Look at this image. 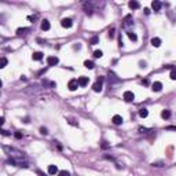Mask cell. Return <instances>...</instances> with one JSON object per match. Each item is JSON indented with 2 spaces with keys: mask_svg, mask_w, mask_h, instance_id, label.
<instances>
[{
  "mask_svg": "<svg viewBox=\"0 0 176 176\" xmlns=\"http://www.w3.org/2000/svg\"><path fill=\"white\" fill-rule=\"evenodd\" d=\"M6 151V154L10 157V160H15V161H26V155L25 153H22L21 150L15 147H11V146H4L3 147Z\"/></svg>",
  "mask_w": 176,
  "mask_h": 176,
  "instance_id": "obj_1",
  "label": "cell"
},
{
  "mask_svg": "<svg viewBox=\"0 0 176 176\" xmlns=\"http://www.w3.org/2000/svg\"><path fill=\"white\" fill-rule=\"evenodd\" d=\"M29 28H19L18 30H17V35H19V36H21V35H25V33L26 32H29Z\"/></svg>",
  "mask_w": 176,
  "mask_h": 176,
  "instance_id": "obj_20",
  "label": "cell"
},
{
  "mask_svg": "<svg viewBox=\"0 0 176 176\" xmlns=\"http://www.w3.org/2000/svg\"><path fill=\"white\" fill-rule=\"evenodd\" d=\"M102 55H103V52L100 51V50H96V51H94V56H95V58H102Z\"/></svg>",
  "mask_w": 176,
  "mask_h": 176,
  "instance_id": "obj_23",
  "label": "cell"
},
{
  "mask_svg": "<svg viewBox=\"0 0 176 176\" xmlns=\"http://www.w3.org/2000/svg\"><path fill=\"white\" fill-rule=\"evenodd\" d=\"M0 134H2V135H4V136H10V134H8L7 131H4V129H0Z\"/></svg>",
  "mask_w": 176,
  "mask_h": 176,
  "instance_id": "obj_31",
  "label": "cell"
},
{
  "mask_svg": "<svg viewBox=\"0 0 176 176\" xmlns=\"http://www.w3.org/2000/svg\"><path fill=\"white\" fill-rule=\"evenodd\" d=\"M139 116H140L142 118H146V117L149 116V110L146 109V107H142V109L139 110Z\"/></svg>",
  "mask_w": 176,
  "mask_h": 176,
  "instance_id": "obj_14",
  "label": "cell"
},
{
  "mask_svg": "<svg viewBox=\"0 0 176 176\" xmlns=\"http://www.w3.org/2000/svg\"><path fill=\"white\" fill-rule=\"evenodd\" d=\"M127 36L129 37V40H132V41H136V40H138V36L135 35L134 32H128V33H127Z\"/></svg>",
  "mask_w": 176,
  "mask_h": 176,
  "instance_id": "obj_21",
  "label": "cell"
},
{
  "mask_svg": "<svg viewBox=\"0 0 176 176\" xmlns=\"http://www.w3.org/2000/svg\"><path fill=\"white\" fill-rule=\"evenodd\" d=\"M151 46H153V47H160L161 46V39H158V37H153V39H151Z\"/></svg>",
  "mask_w": 176,
  "mask_h": 176,
  "instance_id": "obj_13",
  "label": "cell"
},
{
  "mask_svg": "<svg viewBox=\"0 0 176 176\" xmlns=\"http://www.w3.org/2000/svg\"><path fill=\"white\" fill-rule=\"evenodd\" d=\"M98 41H99V37H98V36H94L92 37V39H91V44H98Z\"/></svg>",
  "mask_w": 176,
  "mask_h": 176,
  "instance_id": "obj_25",
  "label": "cell"
},
{
  "mask_svg": "<svg viewBox=\"0 0 176 176\" xmlns=\"http://www.w3.org/2000/svg\"><path fill=\"white\" fill-rule=\"evenodd\" d=\"M151 7H153L154 11H160L161 7H162V3H161V2H158V0H154V2L151 3Z\"/></svg>",
  "mask_w": 176,
  "mask_h": 176,
  "instance_id": "obj_10",
  "label": "cell"
},
{
  "mask_svg": "<svg viewBox=\"0 0 176 176\" xmlns=\"http://www.w3.org/2000/svg\"><path fill=\"white\" fill-rule=\"evenodd\" d=\"M123 98H124L125 102H132V100L135 99V95H134V92H132V91H125Z\"/></svg>",
  "mask_w": 176,
  "mask_h": 176,
  "instance_id": "obj_3",
  "label": "cell"
},
{
  "mask_svg": "<svg viewBox=\"0 0 176 176\" xmlns=\"http://www.w3.org/2000/svg\"><path fill=\"white\" fill-rule=\"evenodd\" d=\"M69 124L70 125H74V127H79V123H76L74 120H69Z\"/></svg>",
  "mask_w": 176,
  "mask_h": 176,
  "instance_id": "obj_30",
  "label": "cell"
},
{
  "mask_svg": "<svg viewBox=\"0 0 176 176\" xmlns=\"http://www.w3.org/2000/svg\"><path fill=\"white\" fill-rule=\"evenodd\" d=\"M169 77H171L172 80H176V72H175V69L171 70V74H169Z\"/></svg>",
  "mask_w": 176,
  "mask_h": 176,
  "instance_id": "obj_26",
  "label": "cell"
},
{
  "mask_svg": "<svg viewBox=\"0 0 176 176\" xmlns=\"http://www.w3.org/2000/svg\"><path fill=\"white\" fill-rule=\"evenodd\" d=\"M58 173H59V176H72L69 171H59Z\"/></svg>",
  "mask_w": 176,
  "mask_h": 176,
  "instance_id": "obj_24",
  "label": "cell"
},
{
  "mask_svg": "<svg viewBox=\"0 0 176 176\" xmlns=\"http://www.w3.org/2000/svg\"><path fill=\"white\" fill-rule=\"evenodd\" d=\"M151 90H153L154 92H160V91L162 90V84L160 83V81H154L153 85H151Z\"/></svg>",
  "mask_w": 176,
  "mask_h": 176,
  "instance_id": "obj_8",
  "label": "cell"
},
{
  "mask_svg": "<svg viewBox=\"0 0 176 176\" xmlns=\"http://www.w3.org/2000/svg\"><path fill=\"white\" fill-rule=\"evenodd\" d=\"M50 28H51V25H50V22L47 21V19L41 21V29L43 30H50Z\"/></svg>",
  "mask_w": 176,
  "mask_h": 176,
  "instance_id": "obj_16",
  "label": "cell"
},
{
  "mask_svg": "<svg viewBox=\"0 0 176 176\" xmlns=\"http://www.w3.org/2000/svg\"><path fill=\"white\" fill-rule=\"evenodd\" d=\"M88 81H90V79H88V77H85V76H81V77H79V79H77L79 87H85L87 84H88Z\"/></svg>",
  "mask_w": 176,
  "mask_h": 176,
  "instance_id": "obj_6",
  "label": "cell"
},
{
  "mask_svg": "<svg viewBox=\"0 0 176 176\" xmlns=\"http://www.w3.org/2000/svg\"><path fill=\"white\" fill-rule=\"evenodd\" d=\"M40 132H41L43 135H47V134H48V129H47V128H44V127H43V128H40Z\"/></svg>",
  "mask_w": 176,
  "mask_h": 176,
  "instance_id": "obj_28",
  "label": "cell"
},
{
  "mask_svg": "<svg viewBox=\"0 0 176 176\" xmlns=\"http://www.w3.org/2000/svg\"><path fill=\"white\" fill-rule=\"evenodd\" d=\"M161 117H162V118H169V117H171V110L164 109V110L161 111Z\"/></svg>",
  "mask_w": 176,
  "mask_h": 176,
  "instance_id": "obj_18",
  "label": "cell"
},
{
  "mask_svg": "<svg viewBox=\"0 0 176 176\" xmlns=\"http://www.w3.org/2000/svg\"><path fill=\"white\" fill-rule=\"evenodd\" d=\"M4 124V117H0V127Z\"/></svg>",
  "mask_w": 176,
  "mask_h": 176,
  "instance_id": "obj_35",
  "label": "cell"
},
{
  "mask_svg": "<svg viewBox=\"0 0 176 176\" xmlns=\"http://www.w3.org/2000/svg\"><path fill=\"white\" fill-rule=\"evenodd\" d=\"M28 19H29V21H35V19H37V15H35V17L29 15V17H28Z\"/></svg>",
  "mask_w": 176,
  "mask_h": 176,
  "instance_id": "obj_32",
  "label": "cell"
},
{
  "mask_svg": "<svg viewBox=\"0 0 176 176\" xmlns=\"http://www.w3.org/2000/svg\"><path fill=\"white\" fill-rule=\"evenodd\" d=\"M114 32H116V29H114V28H111L109 30V37H110V39H113V37H114Z\"/></svg>",
  "mask_w": 176,
  "mask_h": 176,
  "instance_id": "obj_27",
  "label": "cell"
},
{
  "mask_svg": "<svg viewBox=\"0 0 176 176\" xmlns=\"http://www.w3.org/2000/svg\"><path fill=\"white\" fill-rule=\"evenodd\" d=\"M111 121H113V124L120 125V124H123V117H121V116H118V114H116V116H113Z\"/></svg>",
  "mask_w": 176,
  "mask_h": 176,
  "instance_id": "obj_11",
  "label": "cell"
},
{
  "mask_svg": "<svg viewBox=\"0 0 176 176\" xmlns=\"http://www.w3.org/2000/svg\"><path fill=\"white\" fill-rule=\"evenodd\" d=\"M2 85H3V81H2V80H0V87H2Z\"/></svg>",
  "mask_w": 176,
  "mask_h": 176,
  "instance_id": "obj_39",
  "label": "cell"
},
{
  "mask_svg": "<svg viewBox=\"0 0 176 176\" xmlns=\"http://www.w3.org/2000/svg\"><path fill=\"white\" fill-rule=\"evenodd\" d=\"M144 12H146V14L149 15V14H150V10H149V8H144Z\"/></svg>",
  "mask_w": 176,
  "mask_h": 176,
  "instance_id": "obj_38",
  "label": "cell"
},
{
  "mask_svg": "<svg viewBox=\"0 0 176 176\" xmlns=\"http://www.w3.org/2000/svg\"><path fill=\"white\" fill-rule=\"evenodd\" d=\"M58 62H59V59L56 58V56H48V58H47V63H48V66H55Z\"/></svg>",
  "mask_w": 176,
  "mask_h": 176,
  "instance_id": "obj_7",
  "label": "cell"
},
{
  "mask_svg": "<svg viewBox=\"0 0 176 176\" xmlns=\"http://www.w3.org/2000/svg\"><path fill=\"white\" fill-rule=\"evenodd\" d=\"M153 167H162V162H153Z\"/></svg>",
  "mask_w": 176,
  "mask_h": 176,
  "instance_id": "obj_34",
  "label": "cell"
},
{
  "mask_svg": "<svg viewBox=\"0 0 176 176\" xmlns=\"http://www.w3.org/2000/svg\"><path fill=\"white\" fill-rule=\"evenodd\" d=\"M102 147H103V149H107V147H109V144H106V142H103V143H102Z\"/></svg>",
  "mask_w": 176,
  "mask_h": 176,
  "instance_id": "obj_36",
  "label": "cell"
},
{
  "mask_svg": "<svg viewBox=\"0 0 176 176\" xmlns=\"http://www.w3.org/2000/svg\"><path fill=\"white\" fill-rule=\"evenodd\" d=\"M14 136L17 138V139H22V132H15Z\"/></svg>",
  "mask_w": 176,
  "mask_h": 176,
  "instance_id": "obj_29",
  "label": "cell"
},
{
  "mask_svg": "<svg viewBox=\"0 0 176 176\" xmlns=\"http://www.w3.org/2000/svg\"><path fill=\"white\" fill-rule=\"evenodd\" d=\"M48 173L50 175L58 173V168H56V165H50V167H48Z\"/></svg>",
  "mask_w": 176,
  "mask_h": 176,
  "instance_id": "obj_15",
  "label": "cell"
},
{
  "mask_svg": "<svg viewBox=\"0 0 176 176\" xmlns=\"http://www.w3.org/2000/svg\"><path fill=\"white\" fill-rule=\"evenodd\" d=\"M84 66H85L87 69H94V66H95V65H94L92 61H85V62H84Z\"/></svg>",
  "mask_w": 176,
  "mask_h": 176,
  "instance_id": "obj_22",
  "label": "cell"
},
{
  "mask_svg": "<svg viewBox=\"0 0 176 176\" xmlns=\"http://www.w3.org/2000/svg\"><path fill=\"white\" fill-rule=\"evenodd\" d=\"M103 81H105V77H103V76H99V77H98L96 83L92 85V90L95 91V92H100V91H102V84H103Z\"/></svg>",
  "mask_w": 176,
  "mask_h": 176,
  "instance_id": "obj_2",
  "label": "cell"
},
{
  "mask_svg": "<svg viewBox=\"0 0 176 176\" xmlns=\"http://www.w3.org/2000/svg\"><path fill=\"white\" fill-rule=\"evenodd\" d=\"M61 25H62L63 28L69 29V28H72V26H73V21L70 18H63L62 21H61Z\"/></svg>",
  "mask_w": 176,
  "mask_h": 176,
  "instance_id": "obj_5",
  "label": "cell"
},
{
  "mask_svg": "<svg viewBox=\"0 0 176 176\" xmlns=\"http://www.w3.org/2000/svg\"><path fill=\"white\" fill-rule=\"evenodd\" d=\"M123 22H124L123 25L125 26V28H127V26H129V25H132V23H134V22H132V15H131V14L125 15V18H124Z\"/></svg>",
  "mask_w": 176,
  "mask_h": 176,
  "instance_id": "obj_9",
  "label": "cell"
},
{
  "mask_svg": "<svg viewBox=\"0 0 176 176\" xmlns=\"http://www.w3.org/2000/svg\"><path fill=\"white\" fill-rule=\"evenodd\" d=\"M142 84H144V85H147V84H149V80L146 79V80H143V81H142Z\"/></svg>",
  "mask_w": 176,
  "mask_h": 176,
  "instance_id": "obj_37",
  "label": "cell"
},
{
  "mask_svg": "<svg viewBox=\"0 0 176 176\" xmlns=\"http://www.w3.org/2000/svg\"><path fill=\"white\" fill-rule=\"evenodd\" d=\"M167 129H168V131H175V129H176V127L171 125V127H167Z\"/></svg>",
  "mask_w": 176,
  "mask_h": 176,
  "instance_id": "obj_33",
  "label": "cell"
},
{
  "mask_svg": "<svg viewBox=\"0 0 176 176\" xmlns=\"http://www.w3.org/2000/svg\"><path fill=\"white\" fill-rule=\"evenodd\" d=\"M67 88H69L70 91H76L77 88H79V83H77V80L76 79H72L67 83Z\"/></svg>",
  "mask_w": 176,
  "mask_h": 176,
  "instance_id": "obj_4",
  "label": "cell"
},
{
  "mask_svg": "<svg viewBox=\"0 0 176 176\" xmlns=\"http://www.w3.org/2000/svg\"><path fill=\"white\" fill-rule=\"evenodd\" d=\"M32 58H33V61H41L43 59V52H33Z\"/></svg>",
  "mask_w": 176,
  "mask_h": 176,
  "instance_id": "obj_17",
  "label": "cell"
},
{
  "mask_svg": "<svg viewBox=\"0 0 176 176\" xmlns=\"http://www.w3.org/2000/svg\"><path fill=\"white\" fill-rule=\"evenodd\" d=\"M128 7H129L131 10H138V8L140 7V4L138 2H135V0H132V2L128 3Z\"/></svg>",
  "mask_w": 176,
  "mask_h": 176,
  "instance_id": "obj_12",
  "label": "cell"
},
{
  "mask_svg": "<svg viewBox=\"0 0 176 176\" xmlns=\"http://www.w3.org/2000/svg\"><path fill=\"white\" fill-rule=\"evenodd\" d=\"M7 63H8V61H7V58H0V69H3V67H6L7 66Z\"/></svg>",
  "mask_w": 176,
  "mask_h": 176,
  "instance_id": "obj_19",
  "label": "cell"
},
{
  "mask_svg": "<svg viewBox=\"0 0 176 176\" xmlns=\"http://www.w3.org/2000/svg\"><path fill=\"white\" fill-rule=\"evenodd\" d=\"M2 19H3V17H2V15H0V22H2Z\"/></svg>",
  "mask_w": 176,
  "mask_h": 176,
  "instance_id": "obj_40",
  "label": "cell"
}]
</instances>
